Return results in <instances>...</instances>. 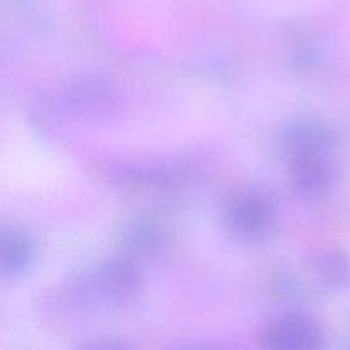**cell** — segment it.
I'll list each match as a JSON object with an SVG mask.
<instances>
[{"mask_svg":"<svg viewBox=\"0 0 350 350\" xmlns=\"http://www.w3.org/2000/svg\"><path fill=\"white\" fill-rule=\"evenodd\" d=\"M96 289L109 303L126 304L140 291V275L129 260H109L96 273Z\"/></svg>","mask_w":350,"mask_h":350,"instance_id":"277c9868","label":"cell"},{"mask_svg":"<svg viewBox=\"0 0 350 350\" xmlns=\"http://www.w3.org/2000/svg\"><path fill=\"white\" fill-rule=\"evenodd\" d=\"M34 243L23 231H3L0 243V267L5 277H16L31 265Z\"/></svg>","mask_w":350,"mask_h":350,"instance_id":"8992f818","label":"cell"},{"mask_svg":"<svg viewBox=\"0 0 350 350\" xmlns=\"http://www.w3.org/2000/svg\"><path fill=\"white\" fill-rule=\"evenodd\" d=\"M289 180L294 190L308 198L321 197L337 176L332 152H310L287 157Z\"/></svg>","mask_w":350,"mask_h":350,"instance_id":"7a4b0ae2","label":"cell"},{"mask_svg":"<svg viewBox=\"0 0 350 350\" xmlns=\"http://www.w3.org/2000/svg\"><path fill=\"white\" fill-rule=\"evenodd\" d=\"M323 340L320 327L301 314H287L273 320L263 330L262 342L269 349L308 350L320 347Z\"/></svg>","mask_w":350,"mask_h":350,"instance_id":"3957f363","label":"cell"},{"mask_svg":"<svg viewBox=\"0 0 350 350\" xmlns=\"http://www.w3.org/2000/svg\"><path fill=\"white\" fill-rule=\"evenodd\" d=\"M125 243L133 253H139L140 256H150L163 250L164 234L156 222L140 219L129 226L125 232Z\"/></svg>","mask_w":350,"mask_h":350,"instance_id":"52a82bcc","label":"cell"},{"mask_svg":"<svg viewBox=\"0 0 350 350\" xmlns=\"http://www.w3.org/2000/svg\"><path fill=\"white\" fill-rule=\"evenodd\" d=\"M318 273L325 284L332 287H345L350 284V260L342 253H327L318 262Z\"/></svg>","mask_w":350,"mask_h":350,"instance_id":"ba28073f","label":"cell"},{"mask_svg":"<svg viewBox=\"0 0 350 350\" xmlns=\"http://www.w3.org/2000/svg\"><path fill=\"white\" fill-rule=\"evenodd\" d=\"M275 205L260 190H243L226 205V226L232 236L246 243L265 239L275 226Z\"/></svg>","mask_w":350,"mask_h":350,"instance_id":"6da1fadb","label":"cell"},{"mask_svg":"<svg viewBox=\"0 0 350 350\" xmlns=\"http://www.w3.org/2000/svg\"><path fill=\"white\" fill-rule=\"evenodd\" d=\"M334 133L318 122H297L282 135V149L286 157L310 152H332Z\"/></svg>","mask_w":350,"mask_h":350,"instance_id":"5b68a950","label":"cell"}]
</instances>
